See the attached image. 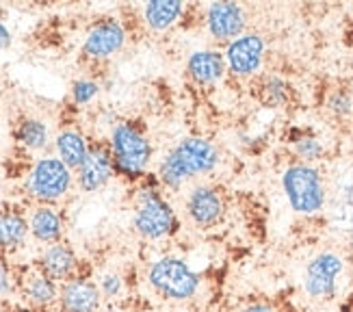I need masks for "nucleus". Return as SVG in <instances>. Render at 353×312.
<instances>
[{"label": "nucleus", "mask_w": 353, "mask_h": 312, "mask_svg": "<svg viewBox=\"0 0 353 312\" xmlns=\"http://www.w3.org/2000/svg\"><path fill=\"white\" fill-rule=\"evenodd\" d=\"M282 189L297 215L314 217L325 208L327 189L321 171L308 163H290L282 174Z\"/></svg>", "instance_id": "3"}, {"label": "nucleus", "mask_w": 353, "mask_h": 312, "mask_svg": "<svg viewBox=\"0 0 353 312\" xmlns=\"http://www.w3.org/2000/svg\"><path fill=\"white\" fill-rule=\"evenodd\" d=\"M87 137L79 128H63L54 137V152L72 171H79L89 152Z\"/></svg>", "instance_id": "19"}, {"label": "nucleus", "mask_w": 353, "mask_h": 312, "mask_svg": "<svg viewBox=\"0 0 353 312\" xmlns=\"http://www.w3.org/2000/svg\"><path fill=\"white\" fill-rule=\"evenodd\" d=\"M0 312H11V310H5V308H0Z\"/></svg>", "instance_id": "32"}, {"label": "nucleus", "mask_w": 353, "mask_h": 312, "mask_svg": "<svg viewBox=\"0 0 353 312\" xmlns=\"http://www.w3.org/2000/svg\"><path fill=\"white\" fill-rule=\"evenodd\" d=\"M74 182V171L59 156H41L26 176V191L37 204H57L63 199Z\"/></svg>", "instance_id": "6"}, {"label": "nucleus", "mask_w": 353, "mask_h": 312, "mask_svg": "<svg viewBox=\"0 0 353 312\" xmlns=\"http://www.w3.org/2000/svg\"><path fill=\"white\" fill-rule=\"evenodd\" d=\"M15 142H18L20 148H24L26 152H41L48 148L50 142V130L48 124L37 117H24L20 119V124L15 126Z\"/></svg>", "instance_id": "21"}, {"label": "nucleus", "mask_w": 353, "mask_h": 312, "mask_svg": "<svg viewBox=\"0 0 353 312\" xmlns=\"http://www.w3.org/2000/svg\"><path fill=\"white\" fill-rule=\"evenodd\" d=\"M59 286L54 280H50L46 273H41L35 264L28 267L22 275H18V293L26 306L35 310H50L57 308L59 302Z\"/></svg>", "instance_id": "15"}, {"label": "nucleus", "mask_w": 353, "mask_h": 312, "mask_svg": "<svg viewBox=\"0 0 353 312\" xmlns=\"http://www.w3.org/2000/svg\"><path fill=\"white\" fill-rule=\"evenodd\" d=\"M293 148H295V154L299 156V163H308V165H312L314 161H319L321 156L325 154L323 144H321L319 139L312 137V135L297 137L293 142Z\"/></svg>", "instance_id": "23"}, {"label": "nucleus", "mask_w": 353, "mask_h": 312, "mask_svg": "<svg viewBox=\"0 0 353 312\" xmlns=\"http://www.w3.org/2000/svg\"><path fill=\"white\" fill-rule=\"evenodd\" d=\"M11 312H39V310H35V308H30V306H15V308H11Z\"/></svg>", "instance_id": "30"}, {"label": "nucleus", "mask_w": 353, "mask_h": 312, "mask_svg": "<svg viewBox=\"0 0 353 312\" xmlns=\"http://www.w3.org/2000/svg\"><path fill=\"white\" fill-rule=\"evenodd\" d=\"M126 46V28L117 18H102L87 30L83 41V57L94 61H106L115 57Z\"/></svg>", "instance_id": "10"}, {"label": "nucleus", "mask_w": 353, "mask_h": 312, "mask_svg": "<svg viewBox=\"0 0 353 312\" xmlns=\"http://www.w3.org/2000/svg\"><path fill=\"white\" fill-rule=\"evenodd\" d=\"M239 312H280V310L267 302H254V304H248L245 308H241Z\"/></svg>", "instance_id": "28"}, {"label": "nucleus", "mask_w": 353, "mask_h": 312, "mask_svg": "<svg viewBox=\"0 0 353 312\" xmlns=\"http://www.w3.org/2000/svg\"><path fill=\"white\" fill-rule=\"evenodd\" d=\"M11 43H13V35H11V30L7 28V24L0 20V50H7L11 48Z\"/></svg>", "instance_id": "29"}, {"label": "nucleus", "mask_w": 353, "mask_h": 312, "mask_svg": "<svg viewBox=\"0 0 353 312\" xmlns=\"http://www.w3.org/2000/svg\"><path fill=\"white\" fill-rule=\"evenodd\" d=\"M345 273V260L336 252L316 254L303 271V291L312 302H330L339 293V277Z\"/></svg>", "instance_id": "7"}, {"label": "nucleus", "mask_w": 353, "mask_h": 312, "mask_svg": "<svg viewBox=\"0 0 353 312\" xmlns=\"http://www.w3.org/2000/svg\"><path fill=\"white\" fill-rule=\"evenodd\" d=\"M35 267L46 273L50 280H54L57 284H63L74 275H79L81 260L76 256L74 247L65 241H59L52 245H46L41 256L37 258Z\"/></svg>", "instance_id": "14"}, {"label": "nucleus", "mask_w": 353, "mask_h": 312, "mask_svg": "<svg viewBox=\"0 0 353 312\" xmlns=\"http://www.w3.org/2000/svg\"><path fill=\"white\" fill-rule=\"evenodd\" d=\"M28 228H30V237H33L37 243L52 245V243L63 241L65 220L57 206L37 204L28 215Z\"/></svg>", "instance_id": "17"}, {"label": "nucleus", "mask_w": 353, "mask_h": 312, "mask_svg": "<svg viewBox=\"0 0 353 312\" xmlns=\"http://www.w3.org/2000/svg\"><path fill=\"white\" fill-rule=\"evenodd\" d=\"M100 293L104 300H117L121 293H124V280H121V275L117 273H104L100 277Z\"/></svg>", "instance_id": "26"}, {"label": "nucleus", "mask_w": 353, "mask_h": 312, "mask_svg": "<svg viewBox=\"0 0 353 312\" xmlns=\"http://www.w3.org/2000/svg\"><path fill=\"white\" fill-rule=\"evenodd\" d=\"M13 293H18V273L13 271L7 256L0 254V300L11 298Z\"/></svg>", "instance_id": "25"}, {"label": "nucleus", "mask_w": 353, "mask_h": 312, "mask_svg": "<svg viewBox=\"0 0 353 312\" xmlns=\"http://www.w3.org/2000/svg\"><path fill=\"white\" fill-rule=\"evenodd\" d=\"M134 230L145 241H161L170 239L178 232L180 222L174 206L167 202L157 186H141L137 193V206L132 217Z\"/></svg>", "instance_id": "5"}, {"label": "nucleus", "mask_w": 353, "mask_h": 312, "mask_svg": "<svg viewBox=\"0 0 353 312\" xmlns=\"http://www.w3.org/2000/svg\"><path fill=\"white\" fill-rule=\"evenodd\" d=\"M148 284L157 295L170 302H189L193 300L202 277L193 271L191 264L180 256H161L148 269Z\"/></svg>", "instance_id": "4"}, {"label": "nucleus", "mask_w": 353, "mask_h": 312, "mask_svg": "<svg viewBox=\"0 0 353 312\" xmlns=\"http://www.w3.org/2000/svg\"><path fill=\"white\" fill-rule=\"evenodd\" d=\"M134 312H159V310H154V308H141V310H134Z\"/></svg>", "instance_id": "31"}, {"label": "nucleus", "mask_w": 353, "mask_h": 312, "mask_svg": "<svg viewBox=\"0 0 353 312\" xmlns=\"http://www.w3.org/2000/svg\"><path fill=\"white\" fill-rule=\"evenodd\" d=\"M290 98V87L282 76H265L260 83V100L267 106H284Z\"/></svg>", "instance_id": "22"}, {"label": "nucleus", "mask_w": 353, "mask_h": 312, "mask_svg": "<svg viewBox=\"0 0 353 312\" xmlns=\"http://www.w3.org/2000/svg\"><path fill=\"white\" fill-rule=\"evenodd\" d=\"M184 13V3L180 0H150L143 7V20L148 28L163 33L180 22Z\"/></svg>", "instance_id": "20"}, {"label": "nucleus", "mask_w": 353, "mask_h": 312, "mask_svg": "<svg viewBox=\"0 0 353 312\" xmlns=\"http://www.w3.org/2000/svg\"><path fill=\"white\" fill-rule=\"evenodd\" d=\"M109 148L115 165V176L126 180H143L148 176V167L152 163V142L145 130L137 121H117L111 128Z\"/></svg>", "instance_id": "2"}, {"label": "nucleus", "mask_w": 353, "mask_h": 312, "mask_svg": "<svg viewBox=\"0 0 353 312\" xmlns=\"http://www.w3.org/2000/svg\"><path fill=\"white\" fill-rule=\"evenodd\" d=\"M115 176V165L109 142H91L87 159L76 171V180L85 193H96L102 186L109 184V180Z\"/></svg>", "instance_id": "12"}, {"label": "nucleus", "mask_w": 353, "mask_h": 312, "mask_svg": "<svg viewBox=\"0 0 353 312\" xmlns=\"http://www.w3.org/2000/svg\"><path fill=\"white\" fill-rule=\"evenodd\" d=\"M204 24H206L208 35L214 41L230 43L245 33L248 13H245L243 5L230 3V0H223V3H210L204 11Z\"/></svg>", "instance_id": "11"}, {"label": "nucleus", "mask_w": 353, "mask_h": 312, "mask_svg": "<svg viewBox=\"0 0 353 312\" xmlns=\"http://www.w3.org/2000/svg\"><path fill=\"white\" fill-rule=\"evenodd\" d=\"M327 108L336 115V117H347L353 113V100L347 91H334L332 96L327 98Z\"/></svg>", "instance_id": "27"}, {"label": "nucleus", "mask_w": 353, "mask_h": 312, "mask_svg": "<svg viewBox=\"0 0 353 312\" xmlns=\"http://www.w3.org/2000/svg\"><path fill=\"white\" fill-rule=\"evenodd\" d=\"M30 234L28 217L13 206L0 208V254H11L20 249Z\"/></svg>", "instance_id": "18"}, {"label": "nucleus", "mask_w": 353, "mask_h": 312, "mask_svg": "<svg viewBox=\"0 0 353 312\" xmlns=\"http://www.w3.org/2000/svg\"><path fill=\"white\" fill-rule=\"evenodd\" d=\"M221 163V152L206 137H184L159 165L157 180L170 191H180L184 182L210 174Z\"/></svg>", "instance_id": "1"}, {"label": "nucleus", "mask_w": 353, "mask_h": 312, "mask_svg": "<svg viewBox=\"0 0 353 312\" xmlns=\"http://www.w3.org/2000/svg\"><path fill=\"white\" fill-rule=\"evenodd\" d=\"M267 52L265 37L260 33H243L225 46V66L228 72L236 78H252L260 72Z\"/></svg>", "instance_id": "8"}, {"label": "nucleus", "mask_w": 353, "mask_h": 312, "mask_svg": "<svg viewBox=\"0 0 353 312\" xmlns=\"http://www.w3.org/2000/svg\"><path fill=\"white\" fill-rule=\"evenodd\" d=\"M187 74L199 87H212L228 74L225 57L219 50H195L187 59Z\"/></svg>", "instance_id": "16"}, {"label": "nucleus", "mask_w": 353, "mask_h": 312, "mask_svg": "<svg viewBox=\"0 0 353 312\" xmlns=\"http://www.w3.org/2000/svg\"><path fill=\"white\" fill-rule=\"evenodd\" d=\"M184 211L197 228H214L225 217V197L212 184H195L184 199Z\"/></svg>", "instance_id": "9"}, {"label": "nucleus", "mask_w": 353, "mask_h": 312, "mask_svg": "<svg viewBox=\"0 0 353 312\" xmlns=\"http://www.w3.org/2000/svg\"><path fill=\"white\" fill-rule=\"evenodd\" d=\"M98 96H100V83L94 81V78H79L72 85V102L79 106L91 104Z\"/></svg>", "instance_id": "24"}, {"label": "nucleus", "mask_w": 353, "mask_h": 312, "mask_svg": "<svg viewBox=\"0 0 353 312\" xmlns=\"http://www.w3.org/2000/svg\"><path fill=\"white\" fill-rule=\"evenodd\" d=\"M102 293L98 282L89 275H74L59 286V312H98L102 306Z\"/></svg>", "instance_id": "13"}]
</instances>
